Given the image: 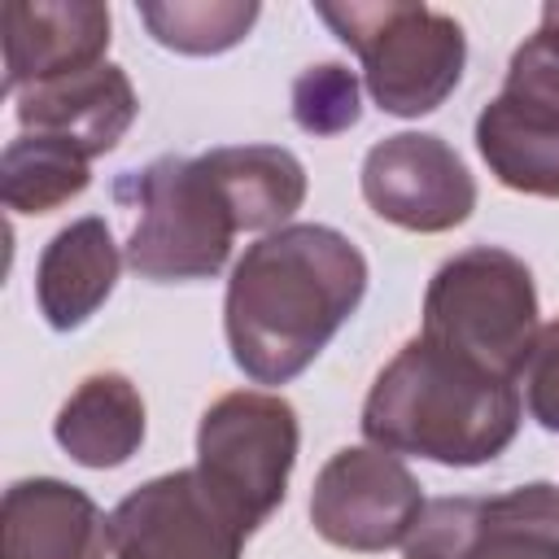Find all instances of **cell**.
<instances>
[{
    "label": "cell",
    "mask_w": 559,
    "mask_h": 559,
    "mask_svg": "<svg viewBox=\"0 0 559 559\" xmlns=\"http://www.w3.org/2000/svg\"><path fill=\"white\" fill-rule=\"evenodd\" d=\"M367 258L328 223H288L253 240L231 266L223 332L253 384L297 380L362 306Z\"/></svg>",
    "instance_id": "cell-1"
},
{
    "label": "cell",
    "mask_w": 559,
    "mask_h": 559,
    "mask_svg": "<svg viewBox=\"0 0 559 559\" xmlns=\"http://www.w3.org/2000/svg\"><path fill=\"white\" fill-rule=\"evenodd\" d=\"M520 419V380L493 376L419 332L380 367L358 424L362 437L389 454L480 467L515 441Z\"/></svg>",
    "instance_id": "cell-2"
},
{
    "label": "cell",
    "mask_w": 559,
    "mask_h": 559,
    "mask_svg": "<svg viewBox=\"0 0 559 559\" xmlns=\"http://www.w3.org/2000/svg\"><path fill=\"white\" fill-rule=\"evenodd\" d=\"M314 13L345 48H354L371 100L393 118L432 114L463 79L467 35L441 9L415 0H323Z\"/></svg>",
    "instance_id": "cell-3"
},
{
    "label": "cell",
    "mask_w": 559,
    "mask_h": 559,
    "mask_svg": "<svg viewBox=\"0 0 559 559\" xmlns=\"http://www.w3.org/2000/svg\"><path fill=\"white\" fill-rule=\"evenodd\" d=\"M118 197L140 210L127 240V266L140 280L192 284L227 266L240 223L205 157L162 153L144 170H131Z\"/></svg>",
    "instance_id": "cell-4"
},
{
    "label": "cell",
    "mask_w": 559,
    "mask_h": 559,
    "mask_svg": "<svg viewBox=\"0 0 559 559\" xmlns=\"http://www.w3.org/2000/svg\"><path fill=\"white\" fill-rule=\"evenodd\" d=\"M537 288L524 258L498 245H472L445 258L424 293V336L480 362L493 376L520 380L537 341Z\"/></svg>",
    "instance_id": "cell-5"
},
{
    "label": "cell",
    "mask_w": 559,
    "mask_h": 559,
    "mask_svg": "<svg viewBox=\"0 0 559 559\" xmlns=\"http://www.w3.org/2000/svg\"><path fill=\"white\" fill-rule=\"evenodd\" d=\"M297 445L301 428L288 397L236 389L210 402L197 424V472L218 493V502L253 533L280 511Z\"/></svg>",
    "instance_id": "cell-6"
},
{
    "label": "cell",
    "mask_w": 559,
    "mask_h": 559,
    "mask_svg": "<svg viewBox=\"0 0 559 559\" xmlns=\"http://www.w3.org/2000/svg\"><path fill=\"white\" fill-rule=\"evenodd\" d=\"M424 493L402 454L380 445H345L336 450L310 489V524L314 533L354 555H380L406 546L411 528L424 515Z\"/></svg>",
    "instance_id": "cell-7"
},
{
    "label": "cell",
    "mask_w": 559,
    "mask_h": 559,
    "mask_svg": "<svg viewBox=\"0 0 559 559\" xmlns=\"http://www.w3.org/2000/svg\"><path fill=\"white\" fill-rule=\"evenodd\" d=\"M402 550L406 559H559V485L432 498Z\"/></svg>",
    "instance_id": "cell-8"
},
{
    "label": "cell",
    "mask_w": 559,
    "mask_h": 559,
    "mask_svg": "<svg viewBox=\"0 0 559 559\" xmlns=\"http://www.w3.org/2000/svg\"><path fill=\"white\" fill-rule=\"evenodd\" d=\"M245 537L197 467L153 476L109 511L114 559H240Z\"/></svg>",
    "instance_id": "cell-9"
},
{
    "label": "cell",
    "mask_w": 559,
    "mask_h": 559,
    "mask_svg": "<svg viewBox=\"0 0 559 559\" xmlns=\"http://www.w3.org/2000/svg\"><path fill=\"white\" fill-rule=\"evenodd\" d=\"M358 183H362V201L384 223L419 236L454 231L476 210L472 170L432 131H397L371 144Z\"/></svg>",
    "instance_id": "cell-10"
},
{
    "label": "cell",
    "mask_w": 559,
    "mask_h": 559,
    "mask_svg": "<svg viewBox=\"0 0 559 559\" xmlns=\"http://www.w3.org/2000/svg\"><path fill=\"white\" fill-rule=\"evenodd\" d=\"M4 92L79 74L109 52V9L96 0H9L0 9Z\"/></svg>",
    "instance_id": "cell-11"
},
{
    "label": "cell",
    "mask_w": 559,
    "mask_h": 559,
    "mask_svg": "<svg viewBox=\"0 0 559 559\" xmlns=\"http://www.w3.org/2000/svg\"><path fill=\"white\" fill-rule=\"evenodd\" d=\"M109 520L79 485L57 476L13 480L0 498V559H105Z\"/></svg>",
    "instance_id": "cell-12"
},
{
    "label": "cell",
    "mask_w": 559,
    "mask_h": 559,
    "mask_svg": "<svg viewBox=\"0 0 559 559\" xmlns=\"http://www.w3.org/2000/svg\"><path fill=\"white\" fill-rule=\"evenodd\" d=\"M22 131H44L79 144L87 157H105L131 131L140 100L122 66L100 61L79 74L26 87L13 96Z\"/></svg>",
    "instance_id": "cell-13"
},
{
    "label": "cell",
    "mask_w": 559,
    "mask_h": 559,
    "mask_svg": "<svg viewBox=\"0 0 559 559\" xmlns=\"http://www.w3.org/2000/svg\"><path fill=\"white\" fill-rule=\"evenodd\" d=\"M122 271L118 240L105 218L87 214L61 227L35 262V301L52 332L83 328L114 293Z\"/></svg>",
    "instance_id": "cell-14"
},
{
    "label": "cell",
    "mask_w": 559,
    "mask_h": 559,
    "mask_svg": "<svg viewBox=\"0 0 559 559\" xmlns=\"http://www.w3.org/2000/svg\"><path fill=\"white\" fill-rule=\"evenodd\" d=\"M52 437L79 467H122L144 441V397L122 371H96L61 402Z\"/></svg>",
    "instance_id": "cell-15"
},
{
    "label": "cell",
    "mask_w": 559,
    "mask_h": 559,
    "mask_svg": "<svg viewBox=\"0 0 559 559\" xmlns=\"http://www.w3.org/2000/svg\"><path fill=\"white\" fill-rule=\"evenodd\" d=\"M476 148L489 175L524 197H559V118L498 92L476 118Z\"/></svg>",
    "instance_id": "cell-16"
},
{
    "label": "cell",
    "mask_w": 559,
    "mask_h": 559,
    "mask_svg": "<svg viewBox=\"0 0 559 559\" xmlns=\"http://www.w3.org/2000/svg\"><path fill=\"white\" fill-rule=\"evenodd\" d=\"M218 175L240 231H280L306 201V166L280 144H223L201 153Z\"/></svg>",
    "instance_id": "cell-17"
},
{
    "label": "cell",
    "mask_w": 559,
    "mask_h": 559,
    "mask_svg": "<svg viewBox=\"0 0 559 559\" xmlns=\"http://www.w3.org/2000/svg\"><path fill=\"white\" fill-rule=\"evenodd\" d=\"M92 183V157L44 131H22L0 153V201L13 214H48Z\"/></svg>",
    "instance_id": "cell-18"
},
{
    "label": "cell",
    "mask_w": 559,
    "mask_h": 559,
    "mask_svg": "<svg viewBox=\"0 0 559 559\" xmlns=\"http://www.w3.org/2000/svg\"><path fill=\"white\" fill-rule=\"evenodd\" d=\"M258 4L253 0H166L140 4V22L148 26V35L183 57H214L236 48L253 22H258Z\"/></svg>",
    "instance_id": "cell-19"
},
{
    "label": "cell",
    "mask_w": 559,
    "mask_h": 559,
    "mask_svg": "<svg viewBox=\"0 0 559 559\" xmlns=\"http://www.w3.org/2000/svg\"><path fill=\"white\" fill-rule=\"evenodd\" d=\"M362 118L358 74L341 61L310 66L293 79V122L306 135H341Z\"/></svg>",
    "instance_id": "cell-20"
},
{
    "label": "cell",
    "mask_w": 559,
    "mask_h": 559,
    "mask_svg": "<svg viewBox=\"0 0 559 559\" xmlns=\"http://www.w3.org/2000/svg\"><path fill=\"white\" fill-rule=\"evenodd\" d=\"M502 92L559 118V26L542 22L507 61Z\"/></svg>",
    "instance_id": "cell-21"
},
{
    "label": "cell",
    "mask_w": 559,
    "mask_h": 559,
    "mask_svg": "<svg viewBox=\"0 0 559 559\" xmlns=\"http://www.w3.org/2000/svg\"><path fill=\"white\" fill-rule=\"evenodd\" d=\"M524 384V406L528 415L546 428L559 432V319L537 328V341L528 349V362L520 371Z\"/></svg>",
    "instance_id": "cell-22"
},
{
    "label": "cell",
    "mask_w": 559,
    "mask_h": 559,
    "mask_svg": "<svg viewBox=\"0 0 559 559\" xmlns=\"http://www.w3.org/2000/svg\"><path fill=\"white\" fill-rule=\"evenodd\" d=\"M542 22H550V26H559V0H550V4H542Z\"/></svg>",
    "instance_id": "cell-23"
}]
</instances>
